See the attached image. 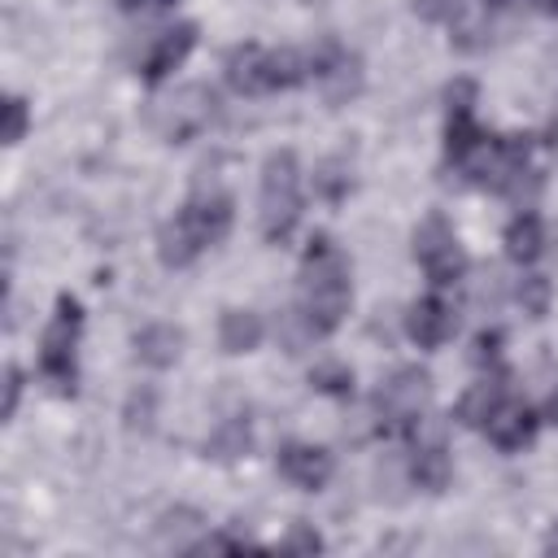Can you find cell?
Returning a JSON list of instances; mask_svg holds the SVG:
<instances>
[{"label": "cell", "instance_id": "obj_1", "mask_svg": "<svg viewBox=\"0 0 558 558\" xmlns=\"http://www.w3.org/2000/svg\"><path fill=\"white\" fill-rule=\"evenodd\" d=\"M349 301H353V288H349L344 253L327 235L310 240L305 262H301V318L310 336H331L344 323Z\"/></svg>", "mask_w": 558, "mask_h": 558}, {"label": "cell", "instance_id": "obj_2", "mask_svg": "<svg viewBox=\"0 0 558 558\" xmlns=\"http://www.w3.org/2000/svg\"><path fill=\"white\" fill-rule=\"evenodd\" d=\"M231 231V196L227 192H196L174 218L161 222L157 231V257L161 266L179 270L196 262L201 248H214Z\"/></svg>", "mask_w": 558, "mask_h": 558}, {"label": "cell", "instance_id": "obj_3", "mask_svg": "<svg viewBox=\"0 0 558 558\" xmlns=\"http://www.w3.org/2000/svg\"><path fill=\"white\" fill-rule=\"evenodd\" d=\"M257 222L270 244H283L296 222H301V166L292 148H279L262 166V201H257Z\"/></svg>", "mask_w": 558, "mask_h": 558}, {"label": "cell", "instance_id": "obj_4", "mask_svg": "<svg viewBox=\"0 0 558 558\" xmlns=\"http://www.w3.org/2000/svg\"><path fill=\"white\" fill-rule=\"evenodd\" d=\"M78 331H83V310L74 296H57V310L44 327V340H39V371L48 384H57L61 392L74 388L78 379V366H74V349H78Z\"/></svg>", "mask_w": 558, "mask_h": 558}, {"label": "cell", "instance_id": "obj_5", "mask_svg": "<svg viewBox=\"0 0 558 558\" xmlns=\"http://www.w3.org/2000/svg\"><path fill=\"white\" fill-rule=\"evenodd\" d=\"M214 109H218L214 92H209L205 83H187V87L170 92L166 100H157V105L148 109V126H153L166 144H187V140H196V135L214 122Z\"/></svg>", "mask_w": 558, "mask_h": 558}, {"label": "cell", "instance_id": "obj_6", "mask_svg": "<svg viewBox=\"0 0 558 558\" xmlns=\"http://www.w3.org/2000/svg\"><path fill=\"white\" fill-rule=\"evenodd\" d=\"M432 401V375L418 366H401L397 375L384 379V388L375 392V414H379V432H401L414 427L418 414Z\"/></svg>", "mask_w": 558, "mask_h": 558}, {"label": "cell", "instance_id": "obj_7", "mask_svg": "<svg viewBox=\"0 0 558 558\" xmlns=\"http://www.w3.org/2000/svg\"><path fill=\"white\" fill-rule=\"evenodd\" d=\"M414 262L423 266V275H427L432 283H453V279H462L466 253H462L453 227H449L440 214H427V218L414 227Z\"/></svg>", "mask_w": 558, "mask_h": 558}, {"label": "cell", "instance_id": "obj_8", "mask_svg": "<svg viewBox=\"0 0 558 558\" xmlns=\"http://www.w3.org/2000/svg\"><path fill=\"white\" fill-rule=\"evenodd\" d=\"M310 74L318 78L327 105H344V100L357 96V87H362V61H357L353 52H344L336 39H323V44L310 52Z\"/></svg>", "mask_w": 558, "mask_h": 558}, {"label": "cell", "instance_id": "obj_9", "mask_svg": "<svg viewBox=\"0 0 558 558\" xmlns=\"http://www.w3.org/2000/svg\"><path fill=\"white\" fill-rule=\"evenodd\" d=\"M275 466H279V475H283L288 484H296V488H305V493L323 488V484L331 480V471H336L331 453L318 449V445H283L279 458H275Z\"/></svg>", "mask_w": 558, "mask_h": 558}, {"label": "cell", "instance_id": "obj_10", "mask_svg": "<svg viewBox=\"0 0 558 558\" xmlns=\"http://www.w3.org/2000/svg\"><path fill=\"white\" fill-rule=\"evenodd\" d=\"M192 48H196V26H192V22H179V26H170V31L157 35V44L148 48L140 74H144L148 83H161L170 70H179V65L187 61Z\"/></svg>", "mask_w": 558, "mask_h": 558}, {"label": "cell", "instance_id": "obj_11", "mask_svg": "<svg viewBox=\"0 0 558 558\" xmlns=\"http://www.w3.org/2000/svg\"><path fill=\"white\" fill-rule=\"evenodd\" d=\"M405 336L418 344V349H436L453 336V310L440 301V296H423L410 305L405 314Z\"/></svg>", "mask_w": 558, "mask_h": 558}, {"label": "cell", "instance_id": "obj_12", "mask_svg": "<svg viewBox=\"0 0 558 558\" xmlns=\"http://www.w3.org/2000/svg\"><path fill=\"white\" fill-rule=\"evenodd\" d=\"M484 432H488V440H493L497 449L514 453V449L532 445V436H536V414H532L527 405H519V401L506 397V401L497 405V414L484 423Z\"/></svg>", "mask_w": 558, "mask_h": 558}, {"label": "cell", "instance_id": "obj_13", "mask_svg": "<svg viewBox=\"0 0 558 558\" xmlns=\"http://www.w3.org/2000/svg\"><path fill=\"white\" fill-rule=\"evenodd\" d=\"M227 83L244 96L270 92V52L257 44H240L227 52Z\"/></svg>", "mask_w": 558, "mask_h": 558}, {"label": "cell", "instance_id": "obj_14", "mask_svg": "<svg viewBox=\"0 0 558 558\" xmlns=\"http://www.w3.org/2000/svg\"><path fill=\"white\" fill-rule=\"evenodd\" d=\"M183 353V331L174 323H148L144 331H135V357L153 371H166L174 366Z\"/></svg>", "mask_w": 558, "mask_h": 558}, {"label": "cell", "instance_id": "obj_15", "mask_svg": "<svg viewBox=\"0 0 558 558\" xmlns=\"http://www.w3.org/2000/svg\"><path fill=\"white\" fill-rule=\"evenodd\" d=\"M449 471H453V466H449V453H445V440H440V436L414 445V453H410V480H414L418 488L440 493V488L449 484Z\"/></svg>", "mask_w": 558, "mask_h": 558}, {"label": "cell", "instance_id": "obj_16", "mask_svg": "<svg viewBox=\"0 0 558 558\" xmlns=\"http://www.w3.org/2000/svg\"><path fill=\"white\" fill-rule=\"evenodd\" d=\"M501 401H506V379H501V375L480 379V384H471V388L462 392V401H458V423H466V427H484V423L497 414Z\"/></svg>", "mask_w": 558, "mask_h": 558}, {"label": "cell", "instance_id": "obj_17", "mask_svg": "<svg viewBox=\"0 0 558 558\" xmlns=\"http://www.w3.org/2000/svg\"><path fill=\"white\" fill-rule=\"evenodd\" d=\"M262 331L266 327L253 310H222V318H218V344L227 353H253L262 344Z\"/></svg>", "mask_w": 558, "mask_h": 558}, {"label": "cell", "instance_id": "obj_18", "mask_svg": "<svg viewBox=\"0 0 558 558\" xmlns=\"http://www.w3.org/2000/svg\"><path fill=\"white\" fill-rule=\"evenodd\" d=\"M484 148H488V140H484V131L475 126L471 109H466V113H449V126H445V153H449V161L471 166Z\"/></svg>", "mask_w": 558, "mask_h": 558}, {"label": "cell", "instance_id": "obj_19", "mask_svg": "<svg viewBox=\"0 0 558 558\" xmlns=\"http://www.w3.org/2000/svg\"><path fill=\"white\" fill-rule=\"evenodd\" d=\"M541 244H545V227L536 214H514L510 227H506V253L514 262H536L541 257Z\"/></svg>", "mask_w": 558, "mask_h": 558}, {"label": "cell", "instance_id": "obj_20", "mask_svg": "<svg viewBox=\"0 0 558 558\" xmlns=\"http://www.w3.org/2000/svg\"><path fill=\"white\" fill-rule=\"evenodd\" d=\"M248 440H253V432H248V418H227V423L214 432V440H209V453H214V458H222V462H231V458L248 453Z\"/></svg>", "mask_w": 558, "mask_h": 558}, {"label": "cell", "instance_id": "obj_21", "mask_svg": "<svg viewBox=\"0 0 558 558\" xmlns=\"http://www.w3.org/2000/svg\"><path fill=\"white\" fill-rule=\"evenodd\" d=\"M153 418H157V392H153V388H135V392L126 397L122 423H126L131 432H148V427H153Z\"/></svg>", "mask_w": 558, "mask_h": 558}, {"label": "cell", "instance_id": "obj_22", "mask_svg": "<svg viewBox=\"0 0 558 558\" xmlns=\"http://www.w3.org/2000/svg\"><path fill=\"white\" fill-rule=\"evenodd\" d=\"M310 384H314L318 392H349V388H353V371L340 366V362H327V366H314V371H310Z\"/></svg>", "mask_w": 558, "mask_h": 558}, {"label": "cell", "instance_id": "obj_23", "mask_svg": "<svg viewBox=\"0 0 558 558\" xmlns=\"http://www.w3.org/2000/svg\"><path fill=\"white\" fill-rule=\"evenodd\" d=\"M519 305L532 314V318H541L545 314V305H549V279H541V275H527L523 283H519Z\"/></svg>", "mask_w": 558, "mask_h": 558}, {"label": "cell", "instance_id": "obj_24", "mask_svg": "<svg viewBox=\"0 0 558 558\" xmlns=\"http://www.w3.org/2000/svg\"><path fill=\"white\" fill-rule=\"evenodd\" d=\"M26 126H31L26 100H22V96H9V100H4V144H22V140H26Z\"/></svg>", "mask_w": 558, "mask_h": 558}, {"label": "cell", "instance_id": "obj_25", "mask_svg": "<svg viewBox=\"0 0 558 558\" xmlns=\"http://www.w3.org/2000/svg\"><path fill=\"white\" fill-rule=\"evenodd\" d=\"M414 13L423 22H453L462 13V0H414Z\"/></svg>", "mask_w": 558, "mask_h": 558}, {"label": "cell", "instance_id": "obj_26", "mask_svg": "<svg viewBox=\"0 0 558 558\" xmlns=\"http://www.w3.org/2000/svg\"><path fill=\"white\" fill-rule=\"evenodd\" d=\"M283 549H292V554H318L323 541H318V532H310L305 523H292V532L283 536Z\"/></svg>", "mask_w": 558, "mask_h": 558}, {"label": "cell", "instance_id": "obj_27", "mask_svg": "<svg viewBox=\"0 0 558 558\" xmlns=\"http://www.w3.org/2000/svg\"><path fill=\"white\" fill-rule=\"evenodd\" d=\"M445 100H449V113H466V109H471V100H475V83H471V78H458V83H449Z\"/></svg>", "mask_w": 558, "mask_h": 558}, {"label": "cell", "instance_id": "obj_28", "mask_svg": "<svg viewBox=\"0 0 558 558\" xmlns=\"http://www.w3.org/2000/svg\"><path fill=\"white\" fill-rule=\"evenodd\" d=\"M17 397H22V371H17V366H9V375H4V418H13Z\"/></svg>", "mask_w": 558, "mask_h": 558}, {"label": "cell", "instance_id": "obj_29", "mask_svg": "<svg viewBox=\"0 0 558 558\" xmlns=\"http://www.w3.org/2000/svg\"><path fill=\"white\" fill-rule=\"evenodd\" d=\"M497 344H501V336H497V331H480V336H475V353H471V357L484 366V362H493V357H497Z\"/></svg>", "mask_w": 558, "mask_h": 558}, {"label": "cell", "instance_id": "obj_30", "mask_svg": "<svg viewBox=\"0 0 558 558\" xmlns=\"http://www.w3.org/2000/svg\"><path fill=\"white\" fill-rule=\"evenodd\" d=\"M545 418H549V423H558V388H554V392H549V401H545Z\"/></svg>", "mask_w": 558, "mask_h": 558}, {"label": "cell", "instance_id": "obj_31", "mask_svg": "<svg viewBox=\"0 0 558 558\" xmlns=\"http://www.w3.org/2000/svg\"><path fill=\"white\" fill-rule=\"evenodd\" d=\"M140 4H174V0H122V9H140Z\"/></svg>", "mask_w": 558, "mask_h": 558}, {"label": "cell", "instance_id": "obj_32", "mask_svg": "<svg viewBox=\"0 0 558 558\" xmlns=\"http://www.w3.org/2000/svg\"><path fill=\"white\" fill-rule=\"evenodd\" d=\"M484 4H493V9H501V4H510V0H484Z\"/></svg>", "mask_w": 558, "mask_h": 558}, {"label": "cell", "instance_id": "obj_33", "mask_svg": "<svg viewBox=\"0 0 558 558\" xmlns=\"http://www.w3.org/2000/svg\"><path fill=\"white\" fill-rule=\"evenodd\" d=\"M549 549H558V532H554V536H549Z\"/></svg>", "mask_w": 558, "mask_h": 558}, {"label": "cell", "instance_id": "obj_34", "mask_svg": "<svg viewBox=\"0 0 558 558\" xmlns=\"http://www.w3.org/2000/svg\"><path fill=\"white\" fill-rule=\"evenodd\" d=\"M545 9H554V13H558V0H545Z\"/></svg>", "mask_w": 558, "mask_h": 558}]
</instances>
